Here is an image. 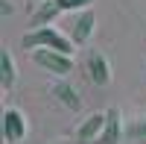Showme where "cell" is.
I'll list each match as a JSON object with an SVG mask.
<instances>
[{"label": "cell", "instance_id": "7c38bea8", "mask_svg": "<svg viewBox=\"0 0 146 144\" xmlns=\"http://www.w3.org/2000/svg\"><path fill=\"white\" fill-rule=\"evenodd\" d=\"M35 3H44V0H35Z\"/></svg>", "mask_w": 146, "mask_h": 144}, {"label": "cell", "instance_id": "3957f363", "mask_svg": "<svg viewBox=\"0 0 146 144\" xmlns=\"http://www.w3.org/2000/svg\"><path fill=\"white\" fill-rule=\"evenodd\" d=\"M23 135H27V121H23V115L18 109H6L3 112V138L9 144H15V141H23Z\"/></svg>", "mask_w": 146, "mask_h": 144}, {"label": "cell", "instance_id": "8992f818", "mask_svg": "<svg viewBox=\"0 0 146 144\" xmlns=\"http://www.w3.org/2000/svg\"><path fill=\"white\" fill-rule=\"evenodd\" d=\"M94 12H88L85 9L82 15H76V21H73V27H70V38H73V44H85L91 38V32H94Z\"/></svg>", "mask_w": 146, "mask_h": 144}, {"label": "cell", "instance_id": "7a4b0ae2", "mask_svg": "<svg viewBox=\"0 0 146 144\" xmlns=\"http://www.w3.org/2000/svg\"><path fill=\"white\" fill-rule=\"evenodd\" d=\"M32 56H35V65L47 68V71L56 74V77H67L70 71H73L70 56L62 53V50H47V47H41V50H32Z\"/></svg>", "mask_w": 146, "mask_h": 144}, {"label": "cell", "instance_id": "52a82bcc", "mask_svg": "<svg viewBox=\"0 0 146 144\" xmlns=\"http://www.w3.org/2000/svg\"><path fill=\"white\" fill-rule=\"evenodd\" d=\"M102 129H105V115H91V118H85V124L79 127V133H76V135H79L82 144H91V141L100 144Z\"/></svg>", "mask_w": 146, "mask_h": 144}, {"label": "cell", "instance_id": "30bf717a", "mask_svg": "<svg viewBox=\"0 0 146 144\" xmlns=\"http://www.w3.org/2000/svg\"><path fill=\"white\" fill-rule=\"evenodd\" d=\"M56 94H58V100H62L64 106H70V109H73V112H76V109H79V106H82V100H79V94H76V91H73L70 85H58V88H56Z\"/></svg>", "mask_w": 146, "mask_h": 144}, {"label": "cell", "instance_id": "6da1fadb", "mask_svg": "<svg viewBox=\"0 0 146 144\" xmlns=\"http://www.w3.org/2000/svg\"><path fill=\"white\" fill-rule=\"evenodd\" d=\"M21 47H27V50H41V47H47V50H62V53H73V44L70 38H64L58 30L53 27H32V32L23 35Z\"/></svg>", "mask_w": 146, "mask_h": 144}, {"label": "cell", "instance_id": "8fae6325", "mask_svg": "<svg viewBox=\"0 0 146 144\" xmlns=\"http://www.w3.org/2000/svg\"><path fill=\"white\" fill-rule=\"evenodd\" d=\"M58 6H62V12H76V9H88L94 0H56Z\"/></svg>", "mask_w": 146, "mask_h": 144}, {"label": "cell", "instance_id": "ba28073f", "mask_svg": "<svg viewBox=\"0 0 146 144\" xmlns=\"http://www.w3.org/2000/svg\"><path fill=\"white\" fill-rule=\"evenodd\" d=\"M58 12H62V6H58L56 0H44L41 9L32 15V27H47V21H53Z\"/></svg>", "mask_w": 146, "mask_h": 144}, {"label": "cell", "instance_id": "9c48e42d", "mask_svg": "<svg viewBox=\"0 0 146 144\" xmlns=\"http://www.w3.org/2000/svg\"><path fill=\"white\" fill-rule=\"evenodd\" d=\"M12 82H15V62H12V53L3 50L0 53V85L12 88Z\"/></svg>", "mask_w": 146, "mask_h": 144}, {"label": "cell", "instance_id": "5b68a950", "mask_svg": "<svg viewBox=\"0 0 146 144\" xmlns=\"http://www.w3.org/2000/svg\"><path fill=\"white\" fill-rule=\"evenodd\" d=\"M88 77H91L94 85H108L111 82V68H108L105 56H100V53L88 56Z\"/></svg>", "mask_w": 146, "mask_h": 144}, {"label": "cell", "instance_id": "277c9868", "mask_svg": "<svg viewBox=\"0 0 146 144\" xmlns=\"http://www.w3.org/2000/svg\"><path fill=\"white\" fill-rule=\"evenodd\" d=\"M120 135H123V115H120V109H108L105 112V129L100 135V144H117Z\"/></svg>", "mask_w": 146, "mask_h": 144}]
</instances>
